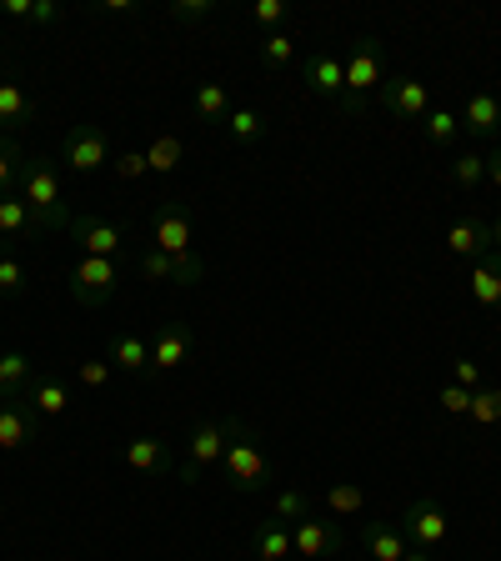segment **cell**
I'll return each instance as SVG.
<instances>
[{
  "instance_id": "603a6c76",
  "label": "cell",
  "mask_w": 501,
  "mask_h": 561,
  "mask_svg": "<svg viewBox=\"0 0 501 561\" xmlns=\"http://www.w3.org/2000/svg\"><path fill=\"white\" fill-rule=\"evenodd\" d=\"M471 296H477V306H487V311H501V251H487V256L471 266Z\"/></svg>"
},
{
  "instance_id": "f907efd6",
  "label": "cell",
  "mask_w": 501,
  "mask_h": 561,
  "mask_svg": "<svg viewBox=\"0 0 501 561\" xmlns=\"http://www.w3.org/2000/svg\"><path fill=\"white\" fill-rule=\"evenodd\" d=\"M401 561H432V551H421V547H411V551H407V557H401Z\"/></svg>"
},
{
  "instance_id": "ee69618b",
  "label": "cell",
  "mask_w": 501,
  "mask_h": 561,
  "mask_svg": "<svg viewBox=\"0 0 501 561\" xmlns=\"http://www.w3.org/2000/svg\"><path fill=\"white\" fill-rule=\"evenodd\" d=\"M452 381L462 386V391H481V366L462 356V362H452Z\"/></svg>"
},
{
  "instance_id": "d590c367",
  "label": "cell",
  "mask_w": 501,
  "mask_h": 561,
  "mask_svg": "<svg viewBox=\"0 0 501 561\" xmlns=\"http://www.w3.org/2000/svg\"><path fill=\"white\" fill-rule=\"evenodd\" d=\"M136 276L151 280V286H166V280H171V256L156 251V245H146V251L136 256Z\"/></svg>"
},
{
  "instance_id": "3957f363",
  "label": "cell",
  "mask_w": 501,
  "mask_h": 561,
  "mask_svg": "<svg viewBox=\"0 0 501 561\" xmlns=\"http://www.w3.org/2000/svg\"><path fill=\"white\" fill-rule=\"evenodd\" d=\"M221 456H226V426L221 421H210V416H201L186 432V456L175 461L171 477L181 481V486H201L210 471L221 467Z\"/></svg>"
},
{
  "instance_id": "83f0119b",
  "label": "cell",
  "mask_w": 501,
  "mask_h": 561,
  "mask_svg": "<svg viewBox=\"0 0 501 561\" xmlns=\"http://www.w3.org/2000/svg\"><path fill=\"white\" fill-rule=\"evenodd\" d=\"M25 161H31V156H25L21 136H0V196H15Z\"/></svg>"
},
{
  "instance_id": "f1b7e54d",
  "label": "cell",
  "mask_w": 501,
  "mask_h": 561,
  "mask_svg": "<svg viewBox=\"0 0 501 561\" xmlns=\"http://www.w3.org/2000/svg\"><path fill=\"white\" fill-rule=\"evenodd\" d=\"M196 116L201 121H216V126H226V116H231V95H226L221 81H201L196 85Z\"/></svg>"
},
{
  "instance_id": "e575fe53",
  "label": "cell",
  "mask_w": 501,
  "mask_h": 561,
  "mask_svg": "<svg viewBox=\"0 0 501 561\" xmlns=\"http://www.w3.org/2000/svg\"><path fill=\"white\" fill-rule=\"evenodd\" d=\"M477 426H497L501 421V386H481V391H471V411H467Z\"/></svg>"
},
{
  "instance_id": "52a82bcc",
  "label": "cell",
  "mask_w": 501,
  "mask_h": 561,
  "mask_svg": "<svg viewBox=\"0 0 501 561\" xmlns=\"http://www.w3.org/2000/svg\"><path fill=\"white\" fill-rule=\"evenodd\" d=\"M397 526H401V537L421 551H436L446 537H452V516H446V506L432 502V496H417V502L401 512Z\"/></svg>"
},
{
  "instance_id": "f546056e",
  "label": "cell",
  "mask_w": 501,
  "mask_h": 561,
  "mask_svg": "<svg viewBox=\"0 0 501 561\" xmlns=\"http://www.w3.org/2000/svg\"><path fill=\"white\" fill-rule=\"evenodd\" d=\"M0 236H41L31 206L21 196H0Z\"/></svg>"
},
{
  "instance_id": "7dc6e473",
  "label": "cell",
  "mask_w": 501,
  "mask_h": 561,
  "mask_svg": "<svg viewBox=\"0 0 501 561\" xmlns=\"http://www.w3.org/2000/svg\"><path fill=\"white\" fill-rule=\"evenodd\" d=\"M487 181H491V191H497V196H501V146L487 156Z\"/></svg>"
},
{
  "instance_id": "8fae6325",
  "label": "cell",
  "mask_w": 501,
  "mask_h": 561,
  "mask_svg": "<svg viewBox=\"0 0 501 561\" xmlns=\"http://www.w3.org/2000/svg\"><path fill=\"white\" fill-rule=\"evenodd\" d=\"M70 241L81 245V256H111L126 261V231L105 216H70Z\"/></svg>"
},
{
  "instance_id": "f6af8a7d",
  "label": "cell",
  "mask_w": 501,
  "mask_h": 561,
  "mask_svg": "<svg viewBox=\"0 0 501 561\" xmlns=\"http://www.w3.org/2000/svg\"><path fill=\"white\" fill-rule=\"evenodd\" d=\"M60 21V5H56V0H35V5H31V21H25V25H31V31H41V25H56Z\"/></svg>"
},
{
  "instance_id": "44dd1931",
  "label": "cell",
  "mask_w": 501,
  "mask_h": 561,
  "mask_svg": "<svg viewBox=\"0 0 501 561\" xmlns=\"http://www.w3.org/2000/svg\"><path fill=\"white\" fill-rule=\"evenodd\" d=\"M292 526L276 522V516H266V522H257V531H251V557L257 561H292Z\"/></svg>"
},
{
  "instance_id": "9c48e42d",
  "label": "cell",
  "mask_w": 501,
  "mask_h": 561,
  "mask_svg": "<svg viewBox=\"0 0 501 561\" xmlns=\"http://www.w3.org/2000/svg\"><path fill=\"white\" fill-rule=\"evenodd\" d=\"M292 547H296V557H306V561H331V557L346 551V531H341L331 516L311 512L306 522L292 526Z\"/></svg>"
},
{
  "instance_id": "8992f818",
  "label": "cell",
  "mask_w": 501,
  "mask_h": 561,
  "mask_svg": "<svg viewBox=\"0 0 501 561\" xmlns=\"http://www.w3.org/2000/svg\"><path fill=\"white\" fill-rule=\"evenodd\" d=\"M346 95L351 101H372L386 81V66H382V41L376 35H362V41H351L346 50Z\"/></svg>"
},
{
  "instance_id": "bcb514c9",
  "label": "cell",
  "mask_w": 501,
  "mask_h": 561,
  "mask_svg": "<svg viewBox=\"0 0 501 561\" xmlns=\"http://www.w3.org/2000/svg\"><path fill=\"white\" fill-rule=\"evenodd\" d=\"M31 5L35 0H0V15H5V21H31Z\"/></svg>"
},
{
  "instance_id": "d6986e66",
  "label": "cell",
  "mask_w": 501,
  "mask_h": 561,
  "mask_svg": "<svg viewBox=\"0 0 501 561\" xmlns=\"http://www.w3.org/2000/svg\"><path fill=\"white\" fill-rule=\"evenodd\" d=\"M35 121V101L21 81H0V136H21Z\"/></svg>"
},
{
  "instance_id": "cb8c5ba5",
  "label": "cell",
  "mask_w": 501,
  "mask_h": 561,
  "mask_svg": "<svg viewBox=\"0 0 501 561\" xmlns=\"http://www.w3.org/2000/svg\"><path fill=\"white\" fill-rule=\"evenodd\" d=\"M226 140H231L236 151H246V146H257L261 136H266V116L261 111H251V105H231V116H226Z\"/></svg>"
},
{
  "instance_id": "7c38bea8",
  "label": "cell",
  "mask_w": 501,
  "mask_h": 561,
  "mask_svg": "<svg viewBox=\"0 0 501 561\" xmlns=\"http://www.w3.org/2000/svg\"><path fill=\"white\" fill-rule=\"evenodd\" d=\"M196 236H191V210L181 206V201H166V206H156L151 216V245L156 251H166V256H186V251H196Z\"/></svg>"
},
{
  "instance_id": "ab89813d",
  "label": "cell",
  "mask_w": 501,
  "mask_h": 561,
  "mask_svg": "<svg viewBox=\"0 0 501 561\" xmlns=\"http://www.w3.org/2000/svg\"><path fill=\"white\" fill-rule=\"evenodd\" d=\"M25 291V266L15 256H0V296H21Z\"/></svg>"
},
{
  "instance_id": "8d00e7d4",
  "label": "cell",
  "mask_w": 501,
  "mask_h": 561,
  "mask_svg": "<svg viewBox=\"0 0 501 561\" xmlns=\"http://www.w3.org/2000/svg\"><path fill=\"white\" fill-rule=\"evenodd\" d=\"M201 280H206V261H201L196 251H186V256H171V286L191 291V286H201Z\"/></svg>"
},
{
  "instance_id": "6da1fadb",
  "label": "cell",
  "mask_w": 501,
  "mask_h": 561,
  "mask_svg": "<svg viewBox=\"0 0 501 561\" xmlns=\"http://www.w3.org/2000/svg\"><path fill=\"white\" fill-rule=\"evenodd\" d=\"M221 426H226V456H221V467H216L221 481L236 496H266L271 481H276V467L266 461L257 432L241 416H221Z\"/></svg>"
},
{
  "instance_id": "484cf974",
  "label": "cell",
  "mask_w": 501,
  "mask_h": 561,
  "mask_svg": "<svg viewBox=\"0 0 501 561\" xmlns=\"http://www.w3.org/2000/svg\"><path fill=\"white\" fill-rule=\"evenodd\" d=\"M261 66H266L271 76H286V70L296 66V35L286 31V25L261 35Z\"/></svg>"
},
{
  "instance_id": "74e56055",
  "label": "cell",
  "mask_w": 501,
  "mask_h": 561,
  "mask_svg": "<svg viewBox=\"0 0 501 561\" xmlns=\"http://www.w3.org/2000/svg\"><path fill=\"white\" fill-rule=\"evenodd\" d=\"M216 15V0H171V21L175 25H201Z\"/></svg>"
},
{
  "instance_id": "277c9868",
  "label": "cell",
  "mask_w": 501,
  "mask_h": 561,
  "mask_svg": "<svg viewBox=\"0 0 501 561\" xmlns=\"http://www.w3.org/2000/svg\"><path fill=\"white\" fill-rule=\"evenodd\" d=\"M121 271H126V266H121V261H111V256H81L76 266H70V276H66L70 301L86 306V311H101V306L116 296Z\"/></svg>"
},
{
  "instance_id": "7a4b0ae2",
  "label": "cell",
  "mask_w": 501,
  "mask_h": 561,
  "mask_svg": "<svg viewBox=\"0 0 501 561\" xmlns=\"http://www.w3.org/2000/svg\"><path fill=\"white\" fill-rule=\"evenodd\" d=\"M15 196L31 206L41 236L46 231H70V206H66V191H60V175H56V165L50 161H25Z\"/></svg>"
},
{
  "instance_id": "e0dca14e",
  "label": "cell",
  "mask_w": 501,
  "mask_h": 561,
  "mask_svg": "<svg viewBox=\"0 0 501 561\" xmlns=\"http://www.w3.org/2000/svg\"><path fill=\"white\" fill-rule=\"evenodd\" d=\"M356 541L372 551V561H401L411 551V541L401 537L397 522H362L356 526Z\"/></svg>"
},
{
  "instance_id": "5b68a950",
  "label": "cell",
  "mask_w": 501,
  "mask_h": 561,
  "mask_svg": "<svg viewBox=\"0 0 501 561\" xmlns=\"http://www.w3.org/2000/svg\"><path fill=\"white\" fill-rule=\"evenodd\" d=\"M56 161H66L70 171H101V165H111V140H105L101 126H91V121H76V126L60 130L56 140Z\"/></svg>"
},
{
  "instance_id": "f35d334b",
  "label": "cell",
  "mask_w": 501,
  "mask_h": 561,
  "mask_svg": "<svg viewBox=\"0 0 501 561\" xmlns=\"http://www.w3.org/2000/svg\"><path fill=\"white\" fill-rule=\"evenodd\" d=\"M436 407H442L446 416H467V411H471V391H462L456 381H446L442 391H436Z\"/></svg>"
},
{
  "instance_id": "9a60e30c",
  "label": "cell",
  "mask_w": 501,
  "mask_h": 561,
  "mask_svg": "<svg viewBox=\"0 0 501 561\" xmlns=\"http://www.w3.org/2000/svg\"><path fill=\"white\" fill-rule=\"evenodd\" d=\"M105 362H111V371L146 376L151 371V341L136 336V331H116V336L105 341Z\"/></svg>"
},
{
  "instance_id": "4316f807",
  "label": "cell",
  "mask_w": 501,
  "mask_h": 561,
  "mask_svg": "<svg viewBox=\"0 0 501 561\" xmlns=\"http://www.w3.org/2000/svg\"><path fill=\"white\" fill-rule=\"evenodd\" d=\"M31 381H35V362H31V356H25V351H5V356H0V391H5L11 401H21Z\"/></svg>"
},
{
  "instance_id": "d6a6232c",
  "label": "cell",
  "mask_w": 501,
  "mask_h": 561,
  "mask_svg": "<svg viewBox=\"0 0 501 561\" xmlns=\"http://www.w3.org/2000/svg\"><path fill=\"white\" fill-rule=\"evenodd\" d=\"M452 181L462 191H477L481 181H487V156L481 151H456L452 156Z\"/></svg>"
},
{
  "instance_id": "d4e9b609",
  "label": "cell",
  "mask_w": 501,
  "mask_h": 561,
  "mask_svg": "<svg viewBox=\"0 0 501 561\" xmlns=\"http://www.w3.org/2000/svg\"><path fill=\"white\" fill-rule=\"evenodd\" d=\"M421 136H426V146H436V151H452V140L462 136V116H456L452 105H432V111L421 116Z\"/></svg>"
},
{
  "instance_id": "ffe728a7",
  "label": "cell",
  "mask_w": 501,
  "mask_h": 561,
  "mask_svg": "<svg viewBox=\"0 0 501 561\" xmlns=\"http://www.w3.org/2000/svg\"><path fill=\"white\" fill-rule=\"evenodd\" d=\"M456 116H462V130H467V136L487 140V136H497V126H501V101L491 91H471Z\"/></svg>"
},
{
  "instance_id": "836d02e7",
  "label": "cell",
  "mask_w": 501,
  "mask_h": 561,
  "mask_svg": "<svg viewBox=\"0 0 501 561\" xmlns=\"http://www.w3.org/2000/svg\"><path fill=\"white\" fill-rule=\"evenodd\" d=\"M271 516H276V522H306V516H311V496H306V491H296V486H286V491H276V496H271Z\"/></svg>"
},
{
  "instance_id": "60d3db41",
  "label": "cell",
  "mask_w": 501,
  "mask_h": 561,
  "mask_svg": "<svg viewBox=\"0 0 501 561\" xmlns=\"http://www.w3.org/2000/svg\"><path fill=\"white\" fill-rule=\"evenodd\" d=\"M76 381L91 386V391H101V386L111 381V362H105V356H91V362H81V366H76Z\"/></svg>"
},
{
  "instance_id": "c3c4849f",
  "label": "cell",
  "mask_w": 501,
  "mask_h": 561,
  "mask_svg": "<svg viewBox=\"0 0 501 561\" xmlns=\"http://www.w3.org/2000/svg\"><path fill=\"white\" fill-rule=\"evenodd\" d=\"M101 11H105V15H126V11H130V15H136V11H140V5H136V0H105Z\"/></svg>"
},
{
  "instance_id": "681fc988",
  "label": "cell",
  "mask_w": 501,
  "mask_h": 561,
  "mask_svg": "<svg viewBox=\"0 0 501 561\" xmlns=\"http://www.w3.org/2000/svg\"><path fill=\"white\" fill-rule=\"evenodd\" d=\"M491 226V251H501V210H497V221H487Z\"/></svg>"
},
{
  "instance_id": "ac0fdd59",
  "label": "cell",
  "mask_w": 501,
  "mask_h": 561,
  "mask_svg": "<svg viewBox=\"0 0 501 561\" xmlns=\"http://www.w3.org/2000/svg\"><path fill=\"white\" fill-rule=\"evenodd\" d=\"M25 407L35 411L41 421H56V416H66L70 411V386L60 381V376H35L31 386H25Z\"/></svg>"
},
{
  "instance_id": "4fadbf2b",
  "label": "cell",
  "mask_w": 501,
  "mask_h": 561,
  "mask_svg": "<svg viewBox=\"0 0 501 561\" xmlns=\"http://www.w3.org/2000/svg\"><path fill=\"white\" fill-rule=\"evenodd\" d=\"M191 356H196V336H191V327H181V321H171V327H161L151 336V371H175V366H186Z\"/></svg>"
},
{
  "instance_id": "7bdbcfd3",
  "label": "cell",
  "mask_w": 501,
  "mask_h": 561,
  "mask_svg": "<svg viewBox=\"0 0 501 561\" xmlns=\"http://www.w3.org/2000/svg\"><path fill=\"white\" fill-rule=\"evenodd\" d=\"M111 165H116L121 181H140V175H151V165H146V151H121Z\"/></svg>"
},
{
  "instance_id": "ba28073f",
  "label": "cell",
  "mask_w": 501,
  "mask_h": 561,
  "mask_svg": "<svg viewBox=\"0 0 501 561\" xmlns=\"http://www.w3.org/2000/svg\"><path fill=\"white\" fill-rule=\"evenodd\" d=\"M296 70H301V85L316 95V101H331V111L341 105V95H346V66H341V56H331V50H306L301 60H296Z\"/></svg>"
},
{
  "instance_id": "2e32d148",
  "label": "cell",
  "mask_w": 501,
  "mask_h": 561,
  "mask_svg": "<svg viewBox=\"0 0 501 561\" xmlns=\"http://www.w3.org/2000/svg\"><path fill=\"white\" fill-rule=\"evenodd\" d=\"M41 442V416H35L25 401L15 407H0V451H25V446Z\"/></svg>"
},
{
  "instance_id": "30bf717a",
  "label": "cell",
  "mask_w": 501,
  "mask_h": 561,
  "mask_svg": "<svg viewBox=\"0 0 501 561\" xmlns=\"http://www.w3.org/2000/svg\"><path fill=\"white\" fill-rule=\"evenodd\" d=\"M376 105L397 121H421L432 111V91H426V81H417V76H386L382 91H376Z\"/></svg>"
},
{
  "instance_id": "b9f144b4",
  "label": "cell",
  "mask_w": 501,
  "mask_h": 561,
  "mask_svg": "<svg viewBox=\"0 0 501 561\" xmlns=\"http://www.w3.org/2000/svg\"><path fill=\"white\" fill-rule=\"evenodd\" d=\"M251 21H257L261 31H281V21H286V5H281V0H257V5H251Z\"/></svg>"
},
{
  "instance_id": "5bb4252c",
  "label": "cell",
  "mask_w": 501,
  "mask_h": 561,
  "mask_svg": "<svg viewBox=\"0 0 501 561\" xmlns=\"http://www.w3.org/2000/svg\"><path fill=\"white\" fill-rule=\"evenodd\" d=\"M121 461H126L130 471H140V477H171L175 461H171V446L161 442V436H136V442L121 446Z\"/></svg>"
},
{
  "instance_id": "1f68e13d",
  "label": "cell",
  "mask_w": 501,
  "mask_h": 561,
  "mask_svg": "<svg viewBox=\"0 0 501 561\" xmlns=\"http://www.w3.org/2000/svg\"><path fill=\"white\" fill-rule=\"evenodd\" d=\"M327 512H331V516H362V512H366V491L356 486V481H331Z\"/></svg>"
},
{
  "instance_id": "4dcf8cb0",
  "label": "cell",
  "mask_w": 501,
  "mask_h": 561,
  "mask_svg": "<svg viewBox=\"0 0 501 561\" xmlns=\"http://www.w3.org/2000/svg\"><path fill=\"white\" fill-rule=\"evenodd\" d=\"M181 156H186V146H181V136H171V130L146 146V165H151V175H171L175 165H181Z\"/></svg>"
},
{
  "instance_id": "7402d4cb",
  "label": "cell",
  "mask_w": 501,
  "mask_h": 561,
  "mask_svg": "<svg viewBox=\"0 0 501 561\" xmlns=\"http://www.w3.org/2000/svg\"><path fill=\"white\" fill-rule=\"evenodd\" d=\"M446 251H452V256H471V261H481V256L491 251V226H487V221H477V216L456 221L452 231H446Z\"/></svg>"
}]
</instances>
